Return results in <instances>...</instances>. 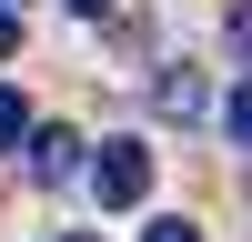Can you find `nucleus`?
<instances>
[{"label": "nucleus", "mask_w": 252, "mask_h": 242, "mask_svg": "<svg viewBox=\"0 0 252 242\" xmlns=\"http://www.w3.org/2000/svg\"><path fill=\"white\" fill-rule=\"evenodd\" d=\"M91 151H101L91 161V192L111 202V212H131V202L152 192V151H141V141H91Z\"/></svg>", "instance_id": "obj_1"}, {"label": "nucleus", "mask_w": 252, "mask_h": 242, "mask_svg": "<svg viewBox=\"0 0 252 242\" xmlns=\"http://www.w3.org/2000/svg\"><path fill=\"white\" fill-rule=\"evenodd\" d=\"M20 141H31V182H40V192H61V182L81 172V151H91L71 121H51V131H20Z\"/></svg>", "instance_id": "obj_2"}, {"label": "nucleus", "mask_w": 252, "mask_h": 242, "mask_svg": "<svg viewBox=\"0 0 252 242\" xmlns=\"http://www.w3.org/2000/svg\"><path fill=\"white\" fill-rule=\"evenodd\" d=\"M152 111H161V121H202V111H212V81H202L192 60H172V71L152 81Z\"/></svg>", "instance_id": "obj_3"}, {"label": "nucleus", "mask_w": 252, "mask_h": 242, "mask_svg": "<svg viewBox=\"0 0 252 242\" xmlns=\"http://www.w3.org/2000/svg\"><path fill=\"white\" fill-rule=\"evenodd\" d=\"M20 131H31V101H20V91H0V151H10Z\"/></svg>", "instance_id": "obj_4"}, {"label": "nucleus", "mask_w": 252, "mask_h": 242, "mask_svg": "<svg viewBox=\"0 0 252 242\" xmlns=\"http://www.w3.org/2000/svg\"><path fill=\"white\" fill-rule=\"evenodd\" d=\"M141 242H202V222H182V212H161V222H141Z\"/></svg>", "instance_id": "obj_5"}, {"label": "nucleus", "mask_w": 252, "mask_h": 242, "mask_svg": "<svg viewBox=\"0 0 252 242\" xmlns=\"http://www.w3.org/2000/svg\"><path fill=\"white\" fill-rule=\"evenodd\" d=\"M222 131H232V141H252V81H242L232 101H222Z\"/></svg>", "instance_id": "obj_6"}, {"label": "nucleus", "mask_w": 252, "mask_h": 242, "mask_svg": "<svg viewBox=\"0 0 252 242\" xmlns=\"http://www.w3.org/2000/svg\"><path fill=\"white\" fill-rule=\"evenodd\" d=\"M10 51H20V10L0 0V60H10Z\"/></svg>", "instance_id": "obj_7"}, {"label": "nucleus", "mask_w": 252, "mask_h": 242, "mask_svg": "<svg viewBox=\"0 0 252 242\" xmlns=\"http://www.w3.org/2000/svg\"><path fill=\"white\" fill-rule=\"evenodd\" d=\"M61 10H71V20H101V10H111V0H61Z\"/></svg>", "instance_id": "obj_8"}, {"label": "nucleus", "mask_w": 252, "mask_h": 242, "mask_svg": "<svg viewBox=\"0 0 252 242\" xmlns=\"http://www.w3.org/2000/svg\"><path fill=\"white\" fill-rule=\"evenodd\" d=\"M61 242H91V232H61Z\"/></svg>", "instance_id": "obj_9"}]
</instances>
